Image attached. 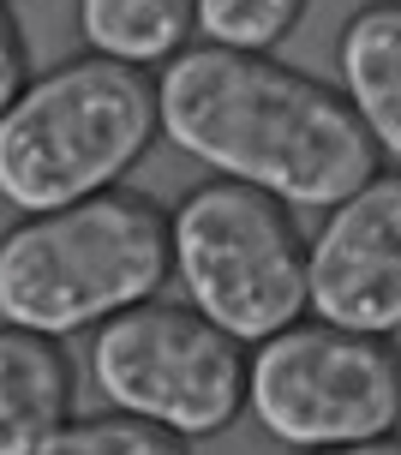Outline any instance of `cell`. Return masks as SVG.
<instances>
[{"label":"cell","mask_w":401,"mask_h":455,"mask_svg":"<svg viewBox=\"0 0 401 455\" xmlns=\"http://www.w3.org/2000/svg\"><path fill=\"white\" fill-rule=\"evenodd\" d=\"M245 413L293 455L389 437L401 432V347L389 336L300 318L252 347Z\"/></svg>","instance_id":"5b68a950"},{"label":"cell","mask_w":401,"mask_h":455,"mask_svg":"<svg viewBox=\"0 0 401 455\" xmlns=\"http://www.w3.org/2000/svg\"><path fill=\"white\" fill-rule=\"evenodd\" d=\"M78 30L90 54L150 72L192 48L198 0H78Z\"/></svg>","instance_id":"30bf717a"},{"label":"cell","mask_w":401,"mask_h":455,"mask_svg":"<svg viewBox=\"0 0 401 455\" xmlns=\"http://www.w3.org/2000/svg\"><path fill=\"white\" fill-rule=\"evenodd\" d=\"M306 6L312 0H198V36L216 48L269 54L293 24L306 19Z\"/></svg>","instance_id":"7c38bea8"},{"label":"cell","mask_w":401,"mask_h":455,"mask_svg":"<svg viewBox=\"0 0 401 455\" xmlns=\"http://www.w3.org/2000/svg\"><path fill=\"white\" fill-rule=\"evenodd\" d=\"M174 234L162 204L108 186L96 198L36 210L0 234V323L36 336H84L162 294Z\"/></svg>","instance_id":"7a4b0ae2"},{"label":"cell","mask_w":401,"mask_h":455,"mask_svg":"<svg viewBox=\"0 0 401 455\" xmlns=\"http://www.w3.org/2000/svg\"><path fill=\"white\" fill-rule=\"evenodd\" d=\"M245 341L174 299H144L90 330V384L102 402L180 437H216L245 413Z\"/></svg>","instance_id":"8992f818"},{"label":"cell","mask_w":401,"mask_h":455,"mask_svg":"<svg viewBox=\"0 0 401 455\" xmlns=\"http://www.w3.org/2000/svg\"><path fill=\"white\" fill-rule=\"evenodd\" d=\"M72 360L54 336L0 323V455H43L72 419Z\"/></svg>","instance_id":"ba28073f"},{"label":"cell","mask_w":401,"mask_h":455,"mask_svg":"<svg viewBox=\"0 0 401 455\" xmlns=\"http://www.w3.org/2000/svg\"><path fill=\"white\" fill-rule=\"evenodd\" d=\"M162 138L216 180L258 186L288 210H335L383 168L354 102L252 48H186L162 67Z\"/></svg>","instance_id":"6da1fadb"},{"label":"cell","mask_w":401,"mask_h":455,"mask_svg":"<svg viewBox=\"0 0 401 455\" xmlns=\"http://www.w3.org/2000/svg\"><path fill=\"white\" fill-rule=\"evenodd\" d=\"M43 455H192V437L108 408V413H90V419H67L43 443Z\"/></svg>","instance_id":"8fae6325"},{"label":"cell","mask_w":401,"mask_h":455,"mask_svg":"<svg viewBox=\"0 0 401 455\" xmlns=\"http://www.w3.org/2000/svg\"><path fill=\"white\" fill-rule=\"evenodd\" d=\"M24 84H30V43H24V24L12 12V0H0V114L19 102Z\"/></svg>","instance_id":"4fadbf2b"},{"label":"cell","mask_w":401,"mask_h":455,"mask_svg":"<svg viewBox=\"0 0 401 455\" xmlns=\"http://www.w3.org/2000/svg\"><path fill=\"white\" fill-rule=\"evenodd\" d=\"M174 282L186 306L258 347L306 318V234L282 198L240 180H204L168 210Z\"/></svg>","instance_id":"277c9868"},{"label":"cell","mask_w":401,"mask_h":455,"mask_svg":"<svg viewBox=\"0 0 401 455\" xmlns=\"http://www.w3.org/2000/svg\"><path fill=\"white\" fill-rule=\"evenodd\" d=\"M306 312L359 336L401 330V168H378L306 240Z\"/></svg>","instance_id":"52a82bcc"},{"label":"cell","mask_w":401,"mask_h":455,"mask_svg":"<svg viewBox=\"0 0 401 455\" xmlns=\"http://www.w3.org/2000/svg\"><path fill=\"white\" fill-rule=\"evenodd\" d=\"M341 96L354 102L359 126L372 132L378 156L401 168V0H365L341 24Z\"/></svg>","instance_id":"9c48e42d"},{"label":"cell","mask_w":401,"mask_h":455,"mask_svg":"<svg viewBox=\"0 0 401 455\" xmlns=\"http://www.w3.org/2000/svg\"><path fill=\"white\" fill-rule=\"evenodd\" d=\"M162 138V84L144 67L78 54L30 78L0 114V204L19 216L96 198Z\"/></svg>","instance_id":"3957f363"},{"label":"cell","mask_w":401,"mask_h":455,"mask_svg":"<svg viewBox=\"0 0 401 455\" xmlns=\"http://www.w3.org/2000/svg\"><path fill=\"white\" fill-rule=\"evenodd\" d=\"M300 455H401V432L365 437V443H335V450H300Z\"/></svg>","instance_id":"5bb4252c"}]
</instances>
